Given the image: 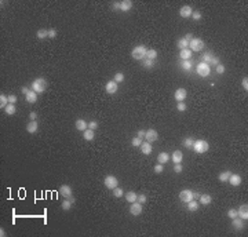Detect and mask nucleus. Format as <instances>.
<instances>
[{
    "instance_id": "f257e3e1",
    "label": "nucleus",
    "mask_w": 248,
    "mask_h": 237,
    "mask_svg": "<svg viewBox=\"0 0 248 237\" xmlns=\"http://www.w3.org/2000/svg\"><path fill=\"white\" fill-rule=\"evenodd\" d=\"M47 88V81L46 79H43V77H39V79L33 80L32 81V90L37 92V94H40V92H44Z\"/></svg>"
},
{
    "instance_id": "f03ea898",
    "label": "nucleus",
    "mask_w": 248,
    "mask_h": 237,
    "mask_svg": "<svg viewBox=\"0 0 248 237\" xmlns=\"http://www.w3.org/2000/svg\"><path fill=\"white\" fill-rule=\"evenodd\" d=\"M146 53H148V48L145 47V46H137L135 48H132L131 51V57L134 59H137V61H139V59H143L145 57H146Z\"/></svg>"
},
{
    "instance_id": "7ed1b4c3",
    "label": "nucleus",
    "mask_w": 248,
    "mask_h": 237,
    "mask_svg": "<svg viewBox=\"0 0 248 237\" xmlns=\"http://www.w3.org/2000/svg\"><path fill=\"white\" fill-rule=\"evenodd\" d=\"M208 148H210V145L204 139H197L193 143V149H195L196 153H206L208 150Z\"/></svg>"
},
{
    "instance_id": "20e7f679",
    "label": "nucleus",
    "mask_w": 248,
    "mask_h": 237,
    "mask_svg": "<svg viewBox=\"0 0 248 237\" xmlns=\"http://www.w3.org/2000/svg\"><path fill=\"white\" fill-rule=\"evenodd\" d=\"M189 48L192 51H201L204 48V42L201 39H197V37H193L192 40L189 42Z\"/></svg>"
},
{
    "instance_id": "39448f33",
    "label": "nucleus",
    "mask_w": 248,
    "mask_h": 237,
    "mask_svg": "<svg viewBox=\"0 0 248 237\" xmlns=\"http://www.w3.org/2000/svg\"><path fill=\"white\" fill-rule=\"evenodd\" d=\"M196 70H197V74H199V76H201V77H207V76L210 74V72H211V68H210L208 63L200 62L199 65H197Z\"/></svg>"
},
{
    "instance_id": "423d86ee",
    "label": "nucleus",
    "mask_w": 248,
    "mask_h": 237,
    "mask_svg": "<svg viewBox=\"0 0 248 237\" xmlns=\"http://www.w3.org/2000/svg\"><path fill=\"white\" fill-rule=\"evenodd\" d=\"M104 183H105V186L108 188V189L113 190L115 188H117L119 181H117L116 177H113V175H108V177L105 178V181H104Z\"/></svg>"
},
{
    "instance_id": "0eeeda50",
    "label": "nucleus",
    "mask_w": 248,
    "mask_h": 237,
    "mask_svg": "<svg viewBox=\"0 0 248 237\" xmlns=\"http://www.w3.org/2000/svg\"><path fill=\"white\" fill-rule=\"evenodd\" d=\"M179 199H181V201H183V203H189V201L195 200V199H193V192H192L190 189L182 190V192L179 193Z\"/></svg>"
},
{
    "instance_id": "6e6552de",
    "label": "nucleus",
    "mask_w": 248,
    "mask_h": 237,
    "mask_svg": "<svg viewBox=\"0 0 248 237\" xmlns=\"http://www.w3.org/2000/svg\"><path fill=\"white\" fill-rule=\"evenodd\" d=\"M130 214L134 216H138L142 214V204L141 203H138V201H135V203H131V206H130Z\"/></svg>"
},
{
    "instance_id": "1a4fd4ad",
    "label": "nucleus",
    "mask_w": 248,
    "mask_h": 237,
    "mask_svg": "<svg viewBox=\"0 0 248 237\" xmlns=\"http://www.w3.org/2000/svg\"><path fill=\"white\" fill-rule=\"evenodd\" d=\"M105 90L108 94H116L117 90H119V85H117V83L115 81V80H110V81H108L105 85Z\"/></svg>"
},
{
    "instance_id": "9d476101",
    "label": "nucleus",
    "mask_w": 248,
    "mask_h": 237,
    "mask_svg": "<svg viewBox=\"0 0 248 237\" xmlns=\"http://www.w3.org/2000/svg\"><path fill=\"white\" fill-rule=\"evenodd\" d=\"M59 193L62 197L65 199H70L72 197V188L69 186V185H62L61 188H59Z\"/></svg>"
},
{
    "instance_id": "9b49d317",
    "label": "nucleus",
    "mask_w": 248,
    "mask_h": 237,
    "mask_svg": "<svg viewBox=\"0 0 248 237\" xmlns=\"http://www.w3.org/2000/svg\"><path fill=\"white\" fill-rule=\"evenodd\" d=\"M186 97H188V92H186L185 88H178L174 94V98L178 101V102H183Z\"/></svg>"
},
{
    "instance_id": "f8f14e48",
    "label": "nucleus",
    "mask_w": 248,
    "mask_h": 237,
    "mask_svg": "<svg viewBox=\"0 0 248 237\" xmlns=\"http://www.w3.org/2000/svg\"><path fill=\"white\" fill-rule=\"evenodd\" d=\"M157 138H158V134H157V131L156 130H148L146 131V135H145V139L148 141V142H154V141H157Z\"/></svg>"
},
{
    "instance_id": "ddd939ff",
    "label": "nucleus",
    "mask_w": 248,
    "mask_h": 237,
    "mask_svg": "<svg viewBox=\"0 0 248 237\" xmlns=\"http://www.w3.org/2000/svg\"><path fill=\"white\" fill-rule=\"evenodd\" d=\"M193 14V8L190 7V6H183L182 8L179 10V15L182 18H190Z\"/></svg>"
},
{
    "instance_id": "4468645a",
    "label": "nucleus",
    "mask_w": 248,
    "mask_h": 237,
    "mask_svg": "<svg viewBox=\"0 0 248 237\" xmlns=\"http://www.w3.org/2000/svg\"><path fill=\"white\" fill-rule=\"evenodd\" d=\"M237 214H238V216H240L243 221H247L248 219V206L247 204L240 206V208L237 210Z\"/></svg>"
},
{
    "instance_id": "2eb2a0df",
    "label": "nucleus",
    "mask_w": 248,
    "mask_h": 237,
    "mask_svg": "<svg viewBox=\"0 0 248 237\" xmlns=\"http://www.w3.org/2000/svg\"><path fill=\"white\" fill-rule=\"evenodd\" d=\"M37 130H39V124H37L36 120H31L29 123H28L26 131L29 132V134H35V132H37Z\"/></svg>"
},
{
    "instance_id": "dca6fc26",
    "label": "nucleus",
    "mask_w": 248,
    "mask_h": 237,
    "mask_svg": "<svg viewBox=\"0 0 248 237\" xmlns=\"http://www.w3.org/2000/svg\"><path fill=\"white\" fill-rule=\"evenodd\" d=\"M74 126H76V130H79V131H85V130L88 128L87 121L83 120V119H77L76 123H74Z\"/></svg>"
},
{
    "instance_id": "f3484780",
    "label": "nucleus",
    "mask_w": 248,
    "mask_h": 237,
    "mask_svg": "<svg viewBox=\"0 0 248 237\" xmlns=\"http://www.w3.org/2000/svg\"><path fill=\"white\" fill-rule=\"evenodd\" d=\"M232 225L234 229H237V230H241L244 227V221L240 218V216H236V218H233L232 219Z\"/></svg>"
},
{
    "instance_id": "a211bd4d",
    "label": "nucleus",
    "mask_w": 248,
    "mask_h": 237,
    "mask_svg": "<svg viewBox=\"0 0 248 237\" xmlns=\"http://www.w3.org/2000/svg\"><path fill=\"white\" fill-rule=\"evenodd\" d=\"M182 158H183V153L181 152V150H175V152L172 153V156H171V160L174 161V164L182 163Z\"/></svg>"
},
{
    "instance_id": "6ab92c4d",
    "label": "nucleus",
    "mask_w": 248,
    "mask_h": 237,
    "mask_svg": "<svg viewBox=\"0 0 248 237\" xmlns=\"http://www.w3.org/2000/svg\"><path fill=\"white\" fill-rule=\"evenodd\" d=\"M25 99L29 102V104H35L37 101V92H35L33 90H31L26 95H25Z\"/></svg>"
},
{
    "instance_id": "aec40b11",
    "label": "nucleus",
    "mask_w": 248,
    "mask_h": 237,
    "mask_svg": "<svg viewBox=\"0 0 248 237\" xmlns=\"http://www.w3.org/2000/svg\"><path fill=\"white\" fill-rule=\"evenodd\" d=\"M229 182H230V185H233V186H238V185H241V177L237 174H232L230 175V178H229Z\"/></svg>"
},
{
    "instance_id": "412c9836",
    "label": "nucleus",
    "mask_w": 248,
    "mask_h": 237,
    "mask_svg": "<svg viewBox=\"0 0 248 237\" xmlns=\"http://www.w3.org/2000/svg\"><path fill=\"white\" fill-rule=\"evenodd\" d=\"M141 152L143 154L149 156L152 153V145H150V142H142V145H141Z\"/></svg>"
},
{
    "instance_id": "4be33fe9",
    "label": "nucleus",
    "mask_w": 248,
    "mask_h": 237,
    "mask_svg": "<svg viewBox=\"0 0 248 237\" xmlns=\"http://www.w3.org/2000/svg\"><path fill=\"white\" fill-rule=\"evenodd\" d=\"M170 156H168V153H165V152H161L160 154L157 156V161H158V164H165V163H168V160H170Z\"/></svg>"
},
{
    "instance_id": "5701e85b",
    "label": "nucleus",
    "mask_w": 248,
    "mask_h": 237,
    "mask_svg": "<svg viewBox=\"0 0 248 237\" xmlns=\"http://www.w3.org/2000/svg\"><path fill=\"white\" fill-rule=\"evenodd\" d=\"M179 57H181V59H183V61H188V59H190V57H192V50H190V48L181 50Z\"/></svg>"
},
{
    "instance_id": "b1692460",
    "label": "nucleus",
    "mask_w": 248,
    "mask_h": 237,
    "mask_svg": "<svg viewBox=\"0 0 248 237\" xmlns=\"http://www.w3.org/2000/svg\"><path fill=\"white\" fill-rule=\"evenodd\" d=\"M199 200H200V203L203 204V206H208V204H211L212 197L210 195H200Z\"/></svg>"
},
{
    "instance_id": "393cba45",
    "label": "nucleus",
    "mask_w": 248,
    "mask_h": 237,
    "mask_svg": "<svg viewBox=\"0 0 248 237\" xmlns=\"http://www.w3.org/2000/svg\"><path fill=\"white\" fill-rule=\"evenodd\" d=\"M95 137V132L94 130H90V128H87L85 131H83V138H84L85 141H92Z\"/></svg>"
},
{
    "instance_id": "a878e982",
    "label": "nucleus",
    "mask_w": 248,
    "mask_h": 237,
    "mask_svg": "<svg viewBox=\"0 0 248 237\" xmlns=\"http://www.w3.org/2000/svg\"><path fill=\"white\" fill-rule=\"evenodd\" d=\"M132 8V1L131 0H124V1H122V6H120V10L124 11V13H127V11H130Z\"/></svg>"
},
{
    "instance_id": "bb28decb",
    "label": "nucleus",
    "mask_w": 248,
    "mask_h": 237,
    "mask_svg": "<svg viewBox=\"0 0 248 237\" xmlns=\"http://www.w3.org/2000/svg\"><path fill=\"white\" fill-rule=\"evenodd\" d=\"M232 174H233L232 171H223V172H221V174L218 175V179H219L221 182H227Z\"/></svg>"
},
{
    "instance_id": "cd10ccee",
    "label": "nucleus",
    "mask_w": 248,
    "mask_h": 237,
    "mask_svg": "<svg viewBox=\"0 0 248 237\" xmlns=\"http://www.w3.org/2000/svg\"><path fill=\"white\" fill-rule=\"evenodd\" d=\"M124 196H126V200L128 201V203H135L137 199H138V195L135 193V192H127Z\"/></svg>"
},
{
    "instance_id": "c85d7f7f",
    "label": "nucleus",
    "mask_w": 248,
    "mask_h": 237,
    "mask_svg": "<svg viewBox=\"0 0 248 237\" xmlns=\"http://www.w3.org/2000/svg\"><path fill=\"white\" fill-rule=\"evenodd\" d=\"M4 112L8 115V116H13V115H15L17 112V108L14 106V104H8V105L4 108Z\"/></svg>"
},
{
    "instance_id": "c756f323",
    "label": "nucleus",
    "mask_w": 248,
    "mask_h": 237,
    "mask_svg": "<svg viewBox=\"0 0 248 237\" xmlns=\"http://www.w3.org/2000/svg\"><path fill=\"white\" fill-rule=\"evenodd\" d=\"M8 105V95H4L3 92L0 94V108L3 109L6 106Z\"/></svg>"
},
{
    "instance_id": "7c9ffc66",
    "label": "nucleus",
    "mask_w": 248,
    "mask_h": 237,
    "mask_svg": "<svg viewBox=\"0 0 248 237\" xmlns=\"http://www.w3.org/2000/svg\"><path fill=\"white\" fill-rule=\"evenodd\" d=\"M46 37H48V29H39L37 31V39H40V40H43V39H46Z\"/></svg>"
},
{
    "instance_id": "2f4dec72",
    "label": "nucleus",
    "mask_w": 248,
    "mask_h": 237,
    "mask_svg": "<svg viewBox=\"0 0 248 237\" xmlns=\"http://www.w3.org/2000/svg\"><path fill=\"white\" fill-rule=\"evenodd\" d=\"M183 146H185V148H188V149H190V148H193V143H195V139H193V138L192 137H188V138H185V139H183Z\"/></svg>"
},
{
    "instance_id": "473e14b6",
    "label": "nucleus",
    "mask_w": 248,
    "mask_h": 237,
    "mask_svg": "<svg viewBox=\"0 0 248 237\" xmlns=\"http://www.w3.org/2000/svg\"><path fill=\"white\" fill-rule=\"evenodd\" d=\"M188 204H189V206H188V210L192 211V212H195V211L199 210V203H197V201L192 200V201H189Z\"/></svg>"
},
{
    "instance_id": "72a5a7b5",
    "label": "nucleus",
    "mask_w": 248,
    "mask_h": 237,
    "mask_svg": "<svg viewBox=\"0 0 248 237\" xmlns=\"http://www.w3.org/2000/svg\"><path fill=\"white\" fill-rule=\"evenodd\" d=\"M146 58L152 59V61H153L154 58H157V51H156V50H153V48L148 50V53H146Z\"/></svg>"
},
{
    "instance_id": "f704fd0d",
    "label": "nucleus",
    "mask_w": 248,
    "mask_h": 237,
    "mask_svg": "<svg viewBox=\"0 0 248 237\" xmlns=\"http://www.w3.org/2000/svg\"><path fill=\"white\" fill-rule=\"evenodd\" d=\"M178 47H179L181 50L189 48V42H188V40H185V39H179V40H178Z\"/></svg>"
},
{
    "instance_id": "c9c22d12",
    "label": "nucleus",
    "mask_w": 248,
    "mask_h": 237,
    "mask_svg": "<svg viewBox=\"0 0 248 237\" xmlns=\"http://www.w3.org/2000/svg\"><path fill=\"white\" fill-rule=\"evenodd\" d=\"M211 61H212V54H211V51H208V53H206L204 55H203V61H201V62H204V63H211Z\"/></svg>"
},
{
    "instance_id": "e433bc0d",
    "label": "nucleus",
    "mask_w": 248,
    "mask_h": 237,
    "mask_svg": "<svg viewBox=\"0 0 248 237\" xmlns=\"http://www.w3.org/2000/svg\"><path fill=\"white\" fill-rule=\"evenodd\" d=\"M61 207H62V210H63V211H69L70 208H72V201H69L68 199H66V200H63V201H62Z\"/></svg>"
},
{
    "instance_id": "4c0bfd02",
    "label": "nucleus",
    "mask_w": 248,
    "mask_h": 237,
    "mask_svg": "<svg viewBox=\"0 0 248 237\" xmlns=\"http://www.w3.org/2000/svg\"><path fill=\"white\" fill-rule=\"evenodd\" d=\"M115 81H116L117 84L119 83H122V81H124V73H122V72H117L116 74H115Z\"/></svg>"
},
{
    "instance_id": "58836bf2",
    "label": "nucleus",
    "mask_w": 248,
    "mask_h": 237,
    "mask_svg": "<svg viewBox=\"0 0 248 237\" xmlns=\"http://www.w3.org/2000/svg\"><path fill=\"white\" fill-rule=\"evenodd\" d=\"M123 195H124V192H123V189H120L119 186L113 189V196H115V197H117V199H119V197H122Z\"/></svg>"
},
{
    "instance_id": "ea45409f",
    "label": "nucleus",
    "mask_w": 248,
    "mask_h": 237,
    "mask_svg": "<svg viewBox=\"0 0 248 237\" xmlns=\"http://www.w3.org/2000/svg\"><path fill=\"white\" fill-rule=\"evenodd\" d=\"M227 216L229 218H236V216H238V214H237V210H234V208H230V210L227 211Z\"/></svg>"
},
{
    "instance_id": "a19ab883",
    "label": "nucleus",
    "mask_w": 248,
    "mask_h": 237,
    "mask_svg": "<svg viewBox=\"0 0 248 237\" xmlns=\"http://www.w3.org/2000/svg\"><path fill=\"white\" fill-rule=\"evenodd\" d=\"M143 66H145V68H148V69H152L154 66V63H153V61H152V59H145V62H143Z\"/></svg>"
},
{
    "instance_id": "79ce46f5",
    "label": "nucleus",
    "mask_w": 248,
    "mask_h": 237,
    "mask_svg": "<svg viewBox=\"0 0 248 237\" xmlns=\"http://www.w3.org/2000/svg\"><path fill=\"white\" fill-rule=\"evenodd\" d=\"M182 68H183V70H190L192 69V62H190L189 59L188 61H183L182 62Z\"/></svg>"
},
{
    "instance_id": "37998d69",
    "label": "nucleus",
    "mask_w": 248,
    "mask_h": 237,
    "mask_svg": "<svg viewBox=\"0 0 248 237\" xmlns=\"http://www.w3.org/2000/svg\"><path fill=\"white\" fill-rule=\"evenodd\" d=\"M131 143H132V146H135V148H137V146H141V145H142V139L137 137V138H134V139H132Z\"/></svg>"
},
{
    "instance_id": "c03bdc74",
    "label": "nucleus",
    "mask_w": 248,
    "mask_h": 237,
    "mask_svg": "<svg viewBox=\"0 0 248 237\" xmlns=\"http://www.w3.org/2000/svg\"><path fill=\"white\" fill-rule=\"evenodd\" d=\"M146 200H148V197H146V195H138V199H137V201L138 203H141V204H145L146 203Z\"/></svg>"
},
{
    "instance_id": "a18cd8bd",
    "label": "nucleus",
    "mask_w": 248,
    "mask_h": 237,
    "mask_svg": "<svg viewBox=\"0 0 248 237\" xmlns=\"http://www.w3.org/2000/svg\"><path fill=\"white\" fill-rule=\"evenodd\" d=\"M163 171H164L163 164H156V165H154V172H157V174H161Z\"/></svg>"
},
{
    "instance_id": "49530a36",
    "label": "nucleus",
    "mask_w": 248,
    "mask_h": 237,
    "mask_svg": "<svg viewBox=\"0 0 248 237\" xmlns=\"http://www.w3.org/2000/svg\"><path fill=\"white\" fill-rule=\"evenodd\" d=\"M182 170H183V167H182V164L181 163H178V164H175L174 165V171L176 172V174H181V172H182Z\"/></svg>"
},
{
    "instance_id": "de8ad7c7",
    "label": "nucleus",
    "mask_w": 248,
    "mask_h": 237,
    "mask_svg": "<svg viewBox=\"0 0 248 237\" xmlns=\"http://www.w3.org/2000/svg\"><path fill=\"white\" fill-rule=\"evenodd\" d=\"M192 18L195 19V21H199L201 18V13L200 11H193V14H192Z\"/></svg>"
},
{
    "instance_id": "09e8293b",
    "label": "nucleus",
    "mask_w": 248,
    "mask_h": 237,
    "mask_svg": "<svg viewBox=\"0 0 248 237\" xmlns=\"http://www.w3.org/2000/svg\"><path fill=\"white\" fill-rule=\"evenodd\" d=\"M225 70H226V68L223 66V65H217V73H219V74H222V73H225Z\"/></svg>"
},
{
    "instance_id": "8fccbe9b",
    "label": "nucleus",
    "mask_w": 248,
    "mask_h": 237,
    "mask_svg": "<svg viewBox=\"0 0 248 237\" xmlns=\"http://www.w3.org/2000/svg\"><path fill=\"white\" fill-rule=\"evenodd\" d=\"M176 109L179 112H185L186 111V105L183 102H178V105H176Z\"/></svg>"
},
{
    "instance_id": "3c124183",
    "label": "nucleus",
    "mask_w": 248,
    "mask_h": 237,
    "mask_svg": "<svg viewBox=\"0 0 248 237\" xmlns=\"http://www.w3.org/2000/svg\"><path fill=\"white\" fill-rule=\"evenodd\" d=\"M120 6H122V1H115V3L112 4V10H113V11L120 10Z\"/></svg>"
},
{
    "instance_id": "603ef678",
    "label": "nucleus",
    "mask_w": 248,
    "mask_h": 237,
    "mask_svg": "<svg viewBox=\"0 0 248 237\" xmlns=\"http://www.w3.org/2000/svg\"><path fill=\"white\" fill-rule=\"evenodd\" d=\"M55 36H57V31H55L54 28L48 29V37H50V39H54Z\"/></svg>"
},
{
    "instance_id": "864d4df0",
    "label": "nucleus",
    "mask_w": 248,
    "mask_h": 237,
    "mask_svg": "<svg viewBox=\"0 0 248 237\" xmlns=\"http://www.w3.org/2000/svg\"><path fill=\"white\" fill-rule=\"evenodd\" d=\"M88 128H90V130H97V128H98V123H97V121H90V123H88Z\"/></svg>"
},
{
    "instance_id": "5fc2aeb1",
    "label": "nucleus",
    "mask_w": 248,
    "mask_h": 237,
    "mask_svg": "<svg viewBox=\"0 0 248 237\" xmlns=\"http://www.w3.org/2000/svg\"><path fill=\"white\" fill-rule=\"evenodd\" d=\"M15 102H17L15 95H8V104H15Z\"/></svg>"
},
{
    "instance_id": "6e6d98bb",
    "label": "nucleus",
    "mask_w": 248,
    "mask_h": 237,
    "mask_svg": "<svg viewBox=\"0 0 248 237\" xmlns=\"http://www.w3.org/2000/svg\"><path fill=\"white\" fill-rule=\"evenodd\" d=\"M145 135H146V131H143V130H139V131H138V138L145 139Z\"/></svg>"
},
{
    "instance_id": "4d7b16f0",
    "label": "nucleus",
    "mask_w": 248,
    "mask_h": 237,
    "mask_svg": "<svg viewBox=\"0 0 248 237\" xmlns=\"http://www.w3.org/2000/svg\"><path fill=\"white\" fill-rule=\"evenodd\" d=\"M211 63H212V65H215V66H217V65H219V63H221V61H219V58H218V57H212Z\"/></svg>"
},
{
    "instance_id": "13d9d810",
    "label": "nucleus",
    "mask_w": 248,
    "mask_h": 237,
    "mask_svg": "<svg viewBox=\"0 0 248 237\" xmlns=\"http://www.w3.org/2000/svg\"><path fill=\"white\" fill-rule=\"evenodd\" d=\"M243 88L245 90V91L248 90V79H247V77H244V79H243Z\"/></svg>"
},
{
    "instance_id": "bf43d9fd",
    "label": "nucleus",
    "mask_w": 248,
    "mask_h": 237,
    "mask_svg": "<svg viewBox=\"0 0 248 237\" xmlns=\"http://www.w3.org/2000/svg\"><path fill=\"white\" fill-rule=\"evenodd\" d=\"M183 39H185V40H188V42H190V40L193 39V35H192V33H186Z\"/></svg>"
},
{
    "instance_id": "052dcab7",
    "label": "nucleus",
    "mask_w": 248,
    "mask_h": 237,
    "mask_svg": "<svg viewBox=\"0 0 248 237\" xmlns=\"http://www.w3.org/2000/svg\"><path fill=\"white\" fill-rule=\"evenodd\" d=\"M36 117H37L36 112H31V115H29V119H31V120H36Z\"/></svg>"
},
{
    "instance_id": "680f3d73",
    "label": "nucleus",
    "mask_w": 248,
    "mask_h": 237,
    "mask_svg": "<svg viewBox=\"0 0 248 237\" xmlns=\"http://www.w3.org/2000/svg\"><path fill=\"white\" fill-rule=\"evenodd\" d=\"M21 91H22V92H24V94H25V95H26L28 92H29V91H31V90L28 88V87H22V88H21Z\"/></svg>"
},
{
    "instance_id": "e2e57ef3",
    "label": "nucleus",
    "mask_w": 248,
    "mask_h": 237,
    "mask_svg": "<svg viewBox=\"0 0 248 237\" xmlns=\"http://www.w3.org/2000/svg\"><path fill=\"white\" fill-rule=\"evenodd\" d=\"M200 197V193L199 192H193V199H199Z\"/></svg>"
},
{
    "instance_id": "0e129e2a",
    "label": "nucleus",
    "mask_w": 248,
    "mask_h": 237,
    "mask_svg": "<svg viewBox=\"0 0 248 237\" xmlns=\"http://www.w3.org/2000/svg\"><path fill=\"white\" fill-rule=\"evenodd\" d=\"M0 236H1V237H4V236H6V232H4V230H3V229L0 230Z\"/></svg>"
}]
</instances>
